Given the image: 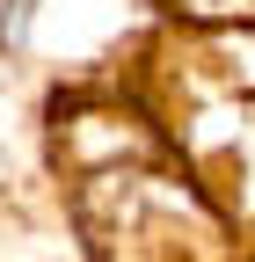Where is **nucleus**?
Returning <instances> with one entry per match:
<instances>
[{
    "label": "nucleus",
    "mask_w": 255,
    "mask_h": 262,
    "mask_svg": "<svg viewBox=\"0 0 255 262\" xmlns=\"http://www.w3.org/2000/svg\"><path fill=\"white\" fill-rule=\"evenodd\" d=\"M22 22H29V0H0V44L22 37Z\"/></svg>",
    "instance_id": "obj_1"
}]
</instances>
